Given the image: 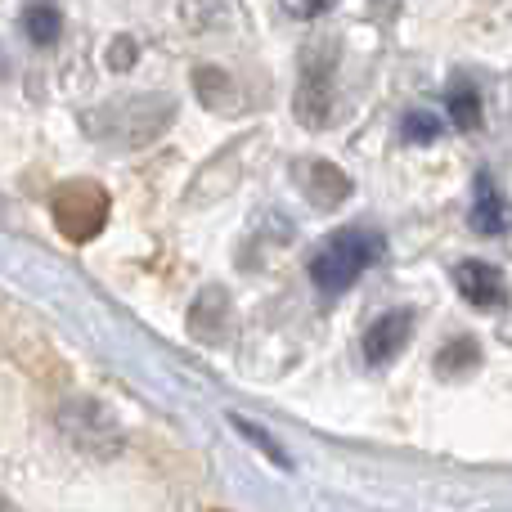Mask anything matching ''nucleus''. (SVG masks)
Here are the masks:
<instances>
[{
	"mask_svg": "<svg viewBox=\"0 0 512 512\" xmlns=\"http://www.w3.org/2000/svg\"><path fill=\"white\" fill-rule=\"evenodd\" d=\"M108 212H113L108 189L95 185V180H68V185H59L50 198V216L68 243H90L95 234H104Z\"/></svg>",
	"mask_w": 512,
	"mask_h": 512,
	"instance_id": "2",
	"label": "nucleus"
},
{
	"mask_svg": "<svg viewBox=\"0 0 512 512\" xmlns=\"http://www.w3.org/2000/svg\"><path fill=\"white\" fill-rule=\"evenodd\" d=\"M230 427H234V432H239V436H248V441H252V445H256V450H261V454H265V459H274V463H279V468H288V454L279 450V441H274V436H265L261 427L252 423V418H239V414H230Z\"/></svg>",
	"mask_w": 512,
	"mask_h": 512,
	"instance_id": "11",
	"label": "nucleus"
},
{
	"mask_svg": "<svg viewBox=\"0 0 512 512\" xmlns=\"http://www.w3.org/2000/svg\"><path fill=\"white\" fill-rule=\"evenodd\" d=\"M0 306H5V297H0Z\"/></svg>",
	"mask_w": 512,
	"mask_h": 512,
	"instance_id": "14",
	"label": "nucleus"
},
{
	"mask_svg": "<svg viewBox=\"0 0 512 512\" xmlns=\"http://www.w3.org/2000/svg\"><path fill=\"white\" fill-rule=\"evenodd\" d=\"M333 59L328 54H315L301 72V86H297V99H292V113H297L301 126L319 131V126L333 117Z\"/></svg>",
	"mask_w": 512,
	"mask_h": 512,
	"instance_id": "4",
	"label": "nucleus"
},
{
	"mask_svg": "<svg viewBox=\"0 0 512 512\" xmlns=\"http://www.w3.org/2000/svg\"><path fill=\"white\" fill-rule=\"evenodd\" d=\"M454 288H459V297L477 310H499L508 301L504 270L490 261H463L459 270H454Z\"/></svg>",
	"mask_w": 512,
	"mask_h": 512,
	"instance_id": "5",
	"label": "nucleus"
},
{
	"mask_svg": "<svg viewBox=\"0 0 512 512\" xmlns=\"http://www.w3.org/2000/svg\"><path fill=\"white\" fill-rule=\"evenodd\" d=\"M333 5L337 0H279V9L288 18H297V23H315V18H324Z\"/></svg>",
	"mask_w": 512,
	"mask_h": 512,
	"instance_id": "12",
	"label": "nucleus"
},
{
	"mask_svg": "<svg viewBox=\"0 0 512 512\" xmlns=\"http://www.w3.org/2000/svg\"><path fill=\"white\" fill-rule=\"evenodd\" d=\"M23 32L32 36L36 45H54V41H59V32H63V14H59V5H50V0H36V5H27V14H23Z\"/></svg>",
	"mask_w": 512,
	"mask_h": 512,
	"instance_id": "9",
	"label": "nucleus"
},
{
	"mask_svg": "<svg viewBox=\"0 0 512 512\" xmlns=\"http://www.w3.org/2000/svg\"><path fill=\"white\" fill-rule=\"evenodd\" d=\"M450 113L459 131H477L481 126V95L472 86H454L450 90Z\"/></svg>",
	"mask_w": 512,
	"mask_h": 512,
	"instance_id": "10",
	"label": "nucleus"
},
{
	"mask_svg": "<svg viewBox=\"0 0 512 512\" xmlns=\"http://www.w3.org/2000/svg\"><path fill=\"white\" fill-rule=\"evenodd\" d=\"M414 337V310H387L382 319H373L369 333H364V360L369 364H391Z\"/></svg>",
	"mask_w": 512,
	"mask_h": 512,
	"instance_id": "6",
	"label": "nucleus"
},
{
	"mask_svg": "<svg viewBox=\"0 0 512 512\" xmlns=\"http://www.w3.org/2000/svg\"><path fill=\"white\" fill-rule=\"evenodd\" d=\"M436 135H441V122H436L432 113H409L405 117V140L409 144H432Z\"/></svg>",
	"mask_w": 512,
	"mask_h": 512,
	"instance_id": "13",
	"label": "nucleus"
},
{
	"mask_svg": "<svg viewBox=\"0 0 512 512\" xmlns=\"http://www.w3.org/2000/svg\"><path fill=\"white\" fill-rule=\"evenodd\" d=\"M472 230L477 234H490V239H499V234L512 230V203L504 194H499L490 180H477V203H472Z\"/></svg>",
	"mask_w": 512,
	"mask_h": 512,
	"instance_id": "8",
	"label": "nucleus"
},
{
	"mask_svg": "<svg viewBox=\"0 0 512 512\" xmlns=\"http://www.w3.org/2000/svg\"><path fill=\"white\" fill-rule=\"evenodd\" d=\"M297 185H301V194H310V203L324 207V212L351 198V180H346L333 162H301V167H297Z\"/></svg>",
	"mask_w": 512,
	"mask_h": 512,
	"instance_id": "7",
	"label": "nucleus"
},
{
	"mask_svg": "<svg viewBox=\"0 0 512 512\" xmlns=\"http://www.w3.org/2000/svg\"><path fill=\"white\" fill-rule=\"evenodd\" d=\"M382 256V239L369 230H337L310 256V283L319 292H346Z\"/></svg>",
	"mask_w": 512,
	"mask_h": 512,
	"instance_id": "1",
	"label": "nucleus"
},
{
	"mask_svg": "<svg viewBox=\"0 0 512 512\" xmlns=\"http://www.w3.org/2000/svg\"><path fill=\"white\" fill-rule=\"evenodd\" d=\"M59 427L68 432V441L77 445V450L95 454V459H113V454L122 450V432H117V423L95 400H68V405L59 409Z\"/></svg>",
	"mask_w": 512,
	"mask_h": 512,
	"instance_id": "3",
	"label": "nucleus"
}]
</instances>
